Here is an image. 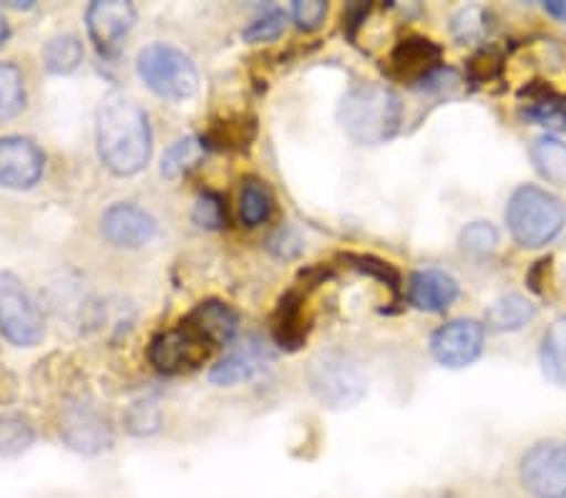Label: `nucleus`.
I'll list each match as a JSON object with an SVG mask.
<instances>
[{
  "label": "nucleus",
  "instance_id": "2f4dec72",
  "mask_svg": "<svg viewBox=\"0 0 566 498\" xmlns=\"http://www.w3.org/2000/svg\"><path fill=\"white\" fill-rule=\"evenodd\" d=\"M161 428V411L157 401H139L126 411V431L132 436H154Z\"/></svg>",
  "mask_w": 566,
  "mask_h": 498
},
{
  "label": "nucleus",
  "instance_id": "c9c22d12",
  "mask_svg": "<svg viewBox=\"0 0 566 498\" xmlns=\"http://www.w3.org/2000/svg\"><path fill=\"white\" fill-rule=\"evenodd\" d=\"M268 250L280 259H290L300 255V250H303V240L297 237L295 230H280L270 237Z\"/></svg>",
  "mask_w": 566,
  "mask_h": 498
},
{
  "label": "nucleus",
  "instance_id": "39448f33",
  "mask_svg": "<svg viewBox=\"0 0 566 498\" xmlns=\"http://www.w3.org/2000/svg\"><path fill=\"white\" fill-rule=\"evenodd\" d=\"M136 74L151 94L167 102H185L197 94L199 74L195 61L169 43H151L136 56Z\"/></svg>",
  "mask_w": 566,
  "mask_h": 498
},
{
  "label": "nucleus",
  "instance_id": "6e6552de",
  "mask_svg": "<svg viewBox=\"0 0 566 498\" xmlns=\"http://www.w3.org/2000/svg\"><path fill=\"white\" fill-rule=\"evenodd\" d=\"M61 441L81 456H98L114 446V425L88 398H73L61 411Z\"/></svg>",
  "mask_w": 566,
  "mask_h": 498
},
{
  "label": "nucleus",
  "instance_id": "393cba45",
  "mask_svg": "<svg viewBox=\"0 0 566 498\" xmlns=\"http://www.w3.org/2000/svg\"><path fill=\"white\" fill-rule=\"evenodd\" d=\"M25 108L23 71L11 61H0V124L15 119Z\"/></svg>",
  "mask_w": 566,
  "mask_h": 498
},
{
  "label": "nucleus",
  "instance_id": "473e14b6",
  "mask_svg": "<svg viewBox=\"0 0 566 498\" xmlns=\"http://www.w3.org/2000/svg\"><path fill=\"white\" fill-rule=\"evenodd\" d=\"M343 259L348 262L350 267L363 272V275H370V277L380 279L382 285H388L392 297L400 295V275L396 272V267L388 265V262H382L378 257H370V255H345Z\"/></svg>",
  "mask_w": 566,
  "mask_h": 498
},
{
  "label": "nucleus",
  "instance_id": "f257e3e1",
  "mask_svg": "<svg viewBox=\"0 0 566 498\" xmlns=\"http://www.w3.org/2000/svg\"><path fill=\"white\" fill-rule=\"evenodd\" d=\"M96 144L98 157L112 174H139L151 157L149 116L129 96H106L96 116Z\"/></svg>",
  "mask_w": 566,
  "mask_h": 498
},
{
  "label": "nucleus",
  "instance_id": "72a5a7b5",
  "mask_svg": "<svg viewBox=\"0 0 566 498\" xmlns=\"http://www.w3.org/2000/svg\"><path fill=\"white\" fill-rule=\"evenodd\" d=\"M327 18V3L323 0H297L292 3V21L300 31H317Z\"/></svg>",
  "mask_w": 566,
  "mask_h": 498
},
{
  "label": "nucleus",
  "instance_id": "e433bc0d",
  "mask_svg": "<svg viewBox=\"0 0 566 498\" xmlns=\"http://www.w3.org/2000/svg\"><path fill=\"white\" fill-rule=\"evenodd\" d=\"M455 84H459V74H455V71L449 66H438L421 81V84H416V86L423 91H443V88H451Z\"/></svg>",
  "mask_w": 566,
  "mask_h": 498
},
{
  "label": "nucleus",
  "instance_id": "7c9ffc66",
  "mask_svg": "<svg viewBox=\"0 0 566 498\" xmlns=\"http://www.w3.org/2000/svg\"><path fill=\"white\" fill-rule=\"evenodd\" d=\"M191 220H195L197 226H202V230H222L227 224L224 199L207 189V192L197 197L195 210H191Z\"/></svg>",
  "mask_w": 566,
  "mask_h": 498
},
{
  "label": "nucleus",
  "instance_id": "cd10ccee",
  "mask_svg": "<svg viewBox=\"0 0 566 498\" xmlns=\"http://www.w3.org/2000/svg\"><path fill=\"white\" fill-rule=\"evenodd\" d=\"M459 244H461V250L465 252V255L486 257L496 250L499 232H496V226L489 224V222H471L461 230Z\"/></svg>",
  "mask_w": 566,
  "mask_h": 498
},
{
  "label": "nucleus",
  "instance_id": "5701e85b",
  "mask_svg": "<svg viewBox=\"0 0 566 498\" xmlns=\"http://www.w3.org/2000/svg\"><path fill=\"white\" fill-rule=\"evenodd\" d=\"M84 61V43L78 35L61 33L43 45V66L53 76H69Z\"/></svg>",
  "mask_w": 566,
  "mask_h": 498
},
{
  "label": "nucleus",
  "instance_id": "a211bd4d",
  "mask_svg": "<svg viewBox=\"0 0 566 498\" xmlns=\"http://www.w3.org/2000/svg\"><path fill=\"white\" fill-rule=\"evenodd\" d=\"M187 322L197 332H202L214 348L230 346L237 330H240V315H237L230 305L219 300H207L202 305H197L195 310L187 315Z\"/></svg>",
  "mask_w": 566,
  "mask_h": 498
},
{
  "label": "nucleus",
  "instance_id": "c85d7f7f",
  "mask_svg": "<svg viewBox=\"0 0 566 498\" xmlns=\"http://www.w3.org/2000/svg\"><path fill=\"white\" fill-rule=\"evenodd\" d=\"M287 15L280 11V8H268L262 15L254 18L248 25H244L242 39L248 43H270L277 41L282 33H285Z\"/></svg>",
  "mask_w": 566,
  "mask_h": 498
},
{
  "label": "nucleus",
  "instance_id": "4c0bfd02",
  "mask_svg": "<svg viewBox=\"0 0 566 498\" xmlns=\"http://www.w3.org/2000/svg\"><path fill=\"white\" fill-rule=\"evenodd\" d=\"M544 11L549 13L552 18H556V21L566 23V3H564V0H549V3H544Z\"/></svg>",
  "mask_w": 566,
  "mask_h": 498
},
{
  "label": "nucleus",
  "instance_id": "c756f323",
  "mask_svg": "<svg viewBox=\"0 0 566 498\" xmlns=\"http://www.w3.org/2000/svg\"><path fill=\"white\" fill-rule=\"evenodd\" d=\"M451 33L459 43H479L486 33V11L479 6L461 8L451 21Z\"/></svg>",
  "mask_w": 566,
  "mask_h": 498
},
{
  "label": "nucleus",
  "instance_id": "4468645a",
  "mask_svg": "<svg viewBox=\"0 0 566 498\" xmlns=\"http://www.w3.org/2000/svg\"><path fill=\"white\" fill-rule=\"evenodd\" d=\"M136 8L124 0H96L86 11V25L91 41L98 51H114L118 41L134 29Z\"/></svg>",
  "mask_w": 566,
  "mask_h": 498
},
{
  "label": "nucleus",
  "instance_id": "6ab92c4d",
  "mask_svg": "<svg viewBox=\"0 0 566 498\" xmlns=\"http://www.w3.org/2000/svg\"><path fill=\"white\" fill-rule=\"evenodd\" d=\"M536 317V305L522 293H509L491 303L483 328L494 332H516Z\"/></svg>",
  "mask_w": 566,
  "mask_h": 498
},
{
  "label": "nucleus",
  "instance_id": "dca6fc26",
  "mask_svg": "<svg viewBox=\"0 0 566 498\" xmlns=\"http://www.w3.org/2000/svg\"><path fill=\"white\" fill-rule=\"evenodd\" d=\"M406 287H408L410 305L423 312H446L455 300H459V293H461L455 277L438 267L416 269L413 275L408 277Z\"/></svg>",
  "mask_w": 566,
  "mask_h": 498
},
{
  "label": "nucleus",
  "instance_id": "412c9836",
  "mask_svg": "<svg viewBox=\"0 0 566 498\" xmlns=\"http://www.w3.org/2000/svg\"><path fill=\"white\" fill-rule=\"evenodd\" d=\"M532 165L552 184H564L566 181V141L554 134H542L534 139L532 149H528Z\"/></svg>",
  "mask_w": 566,
  "mask_h": 498
},
{
  "label": "nucleus",
  "instance_id": "ea45409f",
  "mask_svg": "<svg viewBox=\"0 0 566 498\" xmlns=\"http://www.w3.org/2000/svg\"><path fill=\"white\" fill-rule=\"evenodd\" d=\"M436 498H446V496H436Z\"/></svg>",
  "mask_w": 566,
  "mask_h": 498
},
{
  "label": "nucleus",
  "instance_id": "7ed1b4c3",
  "mask_svg": "<svg viewBox=\"0 0 566 498\" xmlns=\"http://www.w3.org/2000/svg\"><path fill=\"white\" fill-rule=\"evenodd\" d=\"M506 226L518 247L542 250L566 226L564 199L536 184L516 187L506 204Z\"/></svg>",
  "mask_w": 566,
  "mask_h": 498
},
{
  "label": "nucleus",
  "instance_id": "f8f14e48",
  "mask_svg": "<svg viewBox=\"0 0 566 498\" xmlns=\"http://www.w3.org/2000/svg\"><path fill=\"white\" fill-rule=\"evenodd\" d=\"M45 169V157L39 144L25 136H3L0 139V187L33 189L39 184Z\"/></svg>",
  "mask_w": 566,
  "mask_h": 498
},
{
  "label": "nucleus",
  "instance_id": "f03ea898",
  "mask_svg": "<svg viewBox=\"0 0 566 498\" xmlns=\"http://www.w3.org/2000/svg\"><path fill=\"white\" fill-rule=\"evenodd\" d=\"M337 121L355 144L378 147L398 134L403 121V104L390 86L358 84L343 96Z\"/></svg>",
  "mask_w": 566,
  "mask_h": 498
},
{
  "label": "nucleus",
  "instance_id": "423d86ee",
  "mask_svg": "<svg viewBox=\"0 0 566 498\" xmlns=\"http://www.w3.org/2000/svg\"><path fill=\"white\" fill-rule=\"evenodd\" d=\"M0 335L18 348H33L45 338L41 307L13 272H0Z\"/></svg>",
  "mask_w": 566,
  "mask_h": 498
},
{
  "label": "nucleus",
  "instance_id": "2eb2a0df",
  "mask_svg": "<svg viewBox=\"0 0 566 498\" xmlns=\"http://www.w3.org/2000/svg\"><path fill=\"white\" fill-rule=\"evenodd\" d=\"M441 56L443 49L436 41L426 39V35H408L390 51V74L408 78L410 84H421L431 71L443 66Z\"/></svg>",
  "mask_w": 566,
  "mask_h": 498
},
{
  "label": "nucleus",
  "instance_id": "ddd939ff",
  "mask_svg": "<svg viewBox=\"0 0 566 498\" xmlns=\"http://www.w3.org/2000/svg\"><path fill=\"white\" fill-rule=\"evenodd\" d=\"M102 234L124 250H139L157 234V220L132 202H116L102 214Z\"/></svg>",
  "mask_w": 566,
  "mask_h": 498
},
{
  "label": "nucleus",
  "instance_id": "9d476101",
  "mask_svg": "<svg viewBox=\"0 0 566 498\" xmlns=\"http://www.w3.org/2000/svg\"><path fill=\"white\" fill-rule=\"evenodd\" d=\"M486 346V328L473 317H459L431 335V356L443 368H469L481 358Z\"/></svg>",
  "mask_w": 566,
  "mask_h": 498
},
{
  "label": "nucleus",
  "instance_id": "f704fd0d",
  "mask_svg": "<svg viewBox=\"0 0 566 498\" xmlns=\"http://www.w3.org/2000/svg\"><path fill=\"white\" fill-rule=\"evenodd\" d=\"M501 71V56L494 49H481L476 56L469 61V78L473 84H486V81L496 78Z\"/></svg>",
  "mask_w": 566,
  "mask_h": 498
},
{
  "label": "nucleus",
  "instance_id": "bb28decb",
  "mask_svg": "<svg viewBox=\"0 0 566 498\" xmlns=\"http://www.w3.org/2000/svg\"><path fill=\"white\" fill-rule=\"evenodd\" d=\"M272 214V194L264 181L248 179L242 184L240 194V216L248 226H260L270 220Z\"/></svg>",
  "mask_w": 566,
  "mask_h": 498
},
{
  "label": "nucleus",
  "instance_id": "b1692460",
  "mask_svg": "<svg viewBox=\"0 0 566 498\" xmlns=\"http://www.w3.org/2000/svg\"><path fill=\"white\" fill-rule=\"evenodd\" d=\"M207 153V141L197 136H187L171 144L161 157V174L167 179H179L195 169Z\"/></svg>",
  "mask_w": 566,
  "mask_h": 498
},
{
  "label": "nucleus",
  "instance_id": "a878e982",
  "mask_svg": "<svg viewBox=\"0 0 566 498\" xmlns=\"http://www.w3.org/2000/svg\"><path fill=\"white\" fill-rule=\"evenodd\" d=\"M35 441L33 423L25 415L3 413L0 415V456H21Z\"/></svg>",
  "mask_w": 566,
  "mask_h": 498
},
{
  "label": "nucleus",
  "instance_id": "1a4fd4ad",
  "mask_svg": "<svg viewBox=\"0 0 566 498\" xmlns=\"http://www.w3.org/2000/svg\"><path fill=\"white\" fill-rule=\"evenodd\" d=\"M212 350L214 346L202 332H197L187 320H181L177 328L159 332L151 340L149 362L164 375H179L205 365Z\"/></svg>",
  "mask_w": 566,
  "mask_h": 498
},
{
  "label": "nucleus",
  "instance_id": "f3484780",
  "mask_svg": "<svg viewBox=\"0 0 566 498\" xmlns=\"http://www.w3.org/2000/svg\"><path fill=\"white\" fill-rule=\"evenodd\" d=\"M307 295L300 289H290L280 297L275 317H272V340L282 350H300L305 346L310 332V317L305 315Z\"/></svg>",
  "mask_w": 566,
  "mask_h": 498
},
{
  "label": "nucleus",
  "instance_id": "aec40b11",
  "mask_svg": "<svg viewBox=\"0 0 566 498\" xmlns=\"http://www.w3.org/2000/svg\"><path fill=\"white\" fill-rule=\"evenodd\" d=\"M538 362H542L544 375L549 378L554 385L566 388V315L556 317L542 335Z\"/></svg>",
  "mask_w": 566,
  "mask_h": 498
},
{
  "label": "nucleus",
  "instance_id": "0eeeda50",
  "mask_svg": "<svg viewBox=\"0 0 566 498\" xmlns=\"http://www.w3.org/2000/svg\"><path fill=\"white\" fill-rule=\"evenodd\" d=\"M518 481L532 498H566V441L528 446L518 458Z\"/></svg>",
  "mask_w": 566,
  "mask_h": 498
},
{
  "label": "nucleus",
  "instance_id": "9b49d317",
  "mask_svg": "<svg viewBox=\"0 0 566 498\" xmlns=\"http://www.w3.org/2000/svg\"><path fill=\"white\" fill-rule=\"evenodd\" d=\"M275 348L262 335H248V338L237 342V348L230 350V356H224L217 362L212 373H209V380L222 388L244 383V380H252L264 373L275 362Z\"/></svg>",
  "mask_w": 566,
  "mask_h": 498
},
{
  "label": "nucleus",
  "instance_id": "4be33fe9",
  "mask_svg": "<svg viewBox=\"0 0 566 498\" xmlns=\"http://www.w3.org/2000/svg\"><path fill=\"white\" fill-rule=\"evenodd\" d=\"M524 116L542 126H564L566 121V106L559 94L546 84H532L522 91Z\"/></svg>",
  "mask_w": 566,
  "mask_h": 498
},
{
  "label": "nucleus",
  "instance_id": "20e7f679",
  "mask_svg": "<svg viewBox=\"0 0 566 498\" xmlns=\"http://www.w3.org/2000/svg\"><path fill=\"white\" fill-rule=\"evenodd\" d=\"M310 391L333 411L358 405L368 393V373L360 360L343 348L319 350L307 365Z\"/></svg>",
  "mask_w": 566,
  "mask_h": 498
},
{
  "label": "nucleus",
  "instance_id": "58836bf2",
  "mask_svg": "<svg viewBox=\"0 0 566 498\" xmlns=\"http://www.w3.org/2000/svg\"><path fill=\"white\" fill-rule=\"evenodd\" d=\"M8 39H11V29H8V21L3 18V13H0V45H6Z\"/></svg>",
  "mask_w": 566,
  "mask_h": 498
}]
</instances>
